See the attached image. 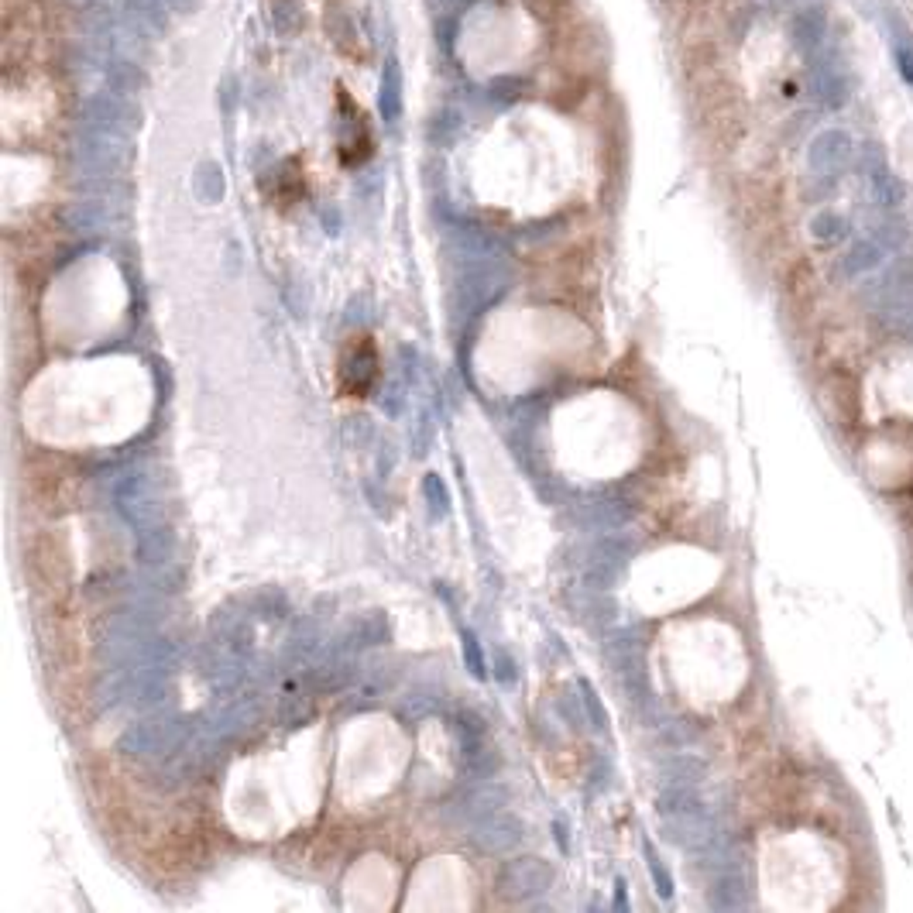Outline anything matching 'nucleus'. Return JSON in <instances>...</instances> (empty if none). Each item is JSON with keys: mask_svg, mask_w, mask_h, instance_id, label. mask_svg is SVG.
Returning <instances> with one entry per match:
<instances>
[{"mask_svg": "<svg viewBox=\"0 0 913 913\" xmlns=\"http://www.w3.org/2000/svg\"><path fill=\"white\" fill-rule=\"evenodd\" d=\"M374 347L368 344V337H361V340H354L350 344V354L344 357V368H340V378H344V391L354 395V399H361L364 391L371 389V382H374Z\"/></svg>", "mask_w": 913, "mask_h": 913, "instance_id": "f257e3e1", "label": "nucleus"}, {"mask_svg": "<svg viewBox=\"0 0 913 913\" xmlns=\"http://www.w3.org/2000/svg\"><path fill=\"white\" fill-rule=\"evenodd\" d=\"M879 261H882V248L875 241H858L845 258V268H848V275H865L879 268Z\"/></svg>", "mask_w": 913, "mask_h": 913, "instance_id": "f03ea898", "label": "nucleus"}, {"mask_svg": "<svg viewBox=\"0 0 913 913\" xmlns=\"http://www.w3.org/2000/svg\"><path fill=\"white\" fill-rule=\"evenodd\" d=\"M845 155H848V137L835 131V135H824L817 141L811 162H814V165H828V162H841Z\"/></svg>", "mask_w": 913, "mask_h": 913, "instance_id": "7ed1b4c3", "label": "nucleus"}, {"mask_svg": "<svg viewBox=\"0 0 913 913\" xmlns=\"http://www.w3.org/2000/svg\"><path fill=\"white\" fill-rule=\"evenodd\" d=\"M814 233L821 237V241H841V237L848 233V224H845L838 214H821L814 220Z\"/></svg>", "mask_w": 913, "mask_h": 913, "instance_id": "20e7f679", "label": "nucleus"}, {"mask_svg": "<svg viewBox=\"0 0 913 913\" xmlns=\"http://www.w3.org/2000/svg\"><path fill=\"white\" fill-rule=\"evenodd\" d=\"M649 869H653V879L660 882V893L663 896H670L673 893V882H670V873L663 869V862L656 856H653V848H649Z\"/></svg>", "mask_w": 913, "mask_h": 913, "instance_id": "39448f33", "label": "nucleus"}]
</instances>
